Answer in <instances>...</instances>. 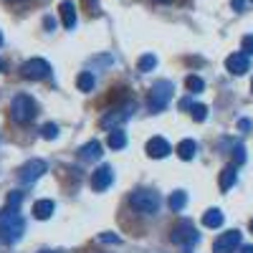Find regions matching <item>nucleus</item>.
<instances>
[{"mask_svg":"<svg viewBox=\"0 0 253 253\" xmlns=\"http://www.w3.org/2000/svg\"><path fill=\"white\" fill-rule=\"evenodd\" d=\"M23 230H26V223H23V218H20L18 208L8 205V208L0 210V241L15 243V241H20Z\"/></svg>","mask_w":253,"mask_h":253,"instance_id":"1","label":"nucleus"},{"mask_svg":"<svg viewBox=\"0 0 253 253\" xmlns=\"http://www.w3.org/2000/svg\"><path fill=\"white\" fill-rule=\"evenodd\" d=\"M36 117V101L28 94H18L10 101V119L15 124H28Z\"/></svg>","mask_w":253,"mask_h":253,"instance_id":"2","label":"nucleus"},{"mask_svg":"<svg viewBox=\"0 0 253 253\" xmlns=\"http://www.w3.org/2000/svg\"><path fill=\"white\" fill-rule=\"evenodd\" d=\"M170 99H172V81L162 79V81H157L155 86L150 89V96H147V107H150L152 112H162L167 104H170Z\"/></svg>","mask_w":253,"mask_h":253,"instance_id":"3","label":"nucleus"},{"mask_svg":"<svg viewBox=\"0 0 253 253\" xmlns=\"http://www.w3.org/2000/svg\"><path fill=\"white\" fill-rule=\"evenodd\" d=\"M129 205L134 210H139V213L152 215V213L160 210V195L152 193V190H134V193L129 195Z\"/></svg>","mask_w":253,"mask_h":253,"instance_id":"4","label":"nucleus"},{"mask_svg":"<svg viewBox=\"0 0 253 253\" xmlns=\"http://www.w3.org/2000/svg\"><path fill=\"white\" fill-rule=\"evenodd\" d=\"M132 109H134V104H124V107H117V109L107 112L99 119V126L101 129H117L119 124H124L126 119L132 117Z\"/></svg>","mask_w":253,"mask_h":253,"instance_id":"5","label":"nucleus"},{"mask_svg":"<svg viewBox=\"0 0 253 253\" xmlns=\"http://www.w3.org/2000/svg\"><path fill=\"white\" fill-rule=\"evenodd\" d=\"M20 74H23V79H28V81H41V79H46L51 74V63L43 61V58H31L20 66Z\"/></svg>","mask_w":253,"mask_h":253,"instance_id":"6","label":"nucleus"},{"mask_svg":"<svg viewBox=\"0 0 253 253\" xmlns=\"http://www.w3.org/2000/svg\"><path fill=\"white\" fill-rule=\"evenodd\" d=\"M172 243H177V246H195L198 243V230L193 228V223H187V220L177 223L172 228Z\"/></svg>","mask_w":253,"mask_h":253,"instance_id":"7","label":"nucleus"},{"mask_svg":"<svg viewBox=\"0 0 253 253\" xmlns=\"http://www.w3.org/2000/svg\"><path fill=\"white\" fill-rule=\"evenodd\" d=\"M43 172H46V162H43V160H28V162L18 170V180L28 185V182H36Z\"/></svg>","mask_w":253,"mask_h":253,"instance_id":"8","label":"nucleus"},{"mask_svg":"<svg viewBox=\"0 0 253 253\" xmlns=\"http://www.w3.org/2000/svg\"><path fill=\"white\" fill-rule=\"evenodd\" d=\"M241 246V233L238 230H228V233L218 236V241L213 243V253H233Z\"/></svg>","mask_w":253,"mask_h":253,"instance_id":"9","label":"nucleus"},{"mask_svg":"<svg viewBox=\"0 0 253 253\" xmlns=\"http://www.w3.org/2000/svg\"><path fill=\"white\" fill-rule=\"evenodd\" d=\"M144 152H147V157H152V160H165L172 150H170V144H167L165 137H152L150 142H147Z\"/></svg>","mask_w":253,"mask_h":253,"instance_id":"10","label":"nucleus"},{"mask_svg":"<svg viewBox=\"0 0 253 253\" xmlns=\"http://www.w3.org/2000/svg\"><path fill=\"white\" fill-rule=\"evenodd\" d=\"M225 69L233 74V76H243V74L251 69L248 53H230V56L225 58Z\"/></svg>","mask_w":253,"mask_h":253,"instance_id":"11","label":"nucleus"},{"mask_svg":"<svg viewBox=\"0 0 253 253\" xmlns=\"http://www.w3.org/2000/svg\"><path fill=\"white\" fill-rule=\"evenodd\" d=\"M114 180V172H112V167L109 165H101L96 167V172L91 175V187L96 190V193H101V190H107Z\"/></svg>","mask_w":253,"mask_h":253,"instance_id":"12","label":"nucleus"},{"mask_svg":"<svg viewBox=\"0 0 253 253\" xmlns=\"http://www.w3.org/2000/svg\"><path fill=\"white\" fill-rule=\"evenodd\" d=\"M104 152H101V142H96V139H91V142H86L79 150V157L84 160V162H94V160H99Z\"/></svg>","mask_w":253,"mask_h":253,"instance_id":"13","label":"nucleus"},{"mask_svg":"<svg viewBox=\"0 0 253 253\" xmlns=\"http://www.w3.org/2000/svg\"><path fill=\"white\" fill-rule=\"evenodd\" d=\"M58 13H61V23H63V28H76V8H74V3H69V0H63L61 3V8H58Z\"/></svg>","mask_w":253,"mask_h":253,"instance_id":"14","label":"nucleus"},{"mask_svg":"<svg viewBox=\"0 0 253 253\" xmlns=\"http://www.w3.org/2000/svg\"><path fill=\"white\" fill-rule=\"evenodd\" d=\"M53 215V203L51 200H38L33 205V218L36 220H48Z\"/></svg>","mask_w":253,"mask_h":253,"instance_id":"15","label":"nucleus"},{"mask_svg":"<svg viewBox=\"0 0 253 253\" xmlns=\"http://www.w3.org/2000/svg\"><path fill=\"white\" fill-rule=\"evenodd\" d=\"M236 177H238V172H236V165H228V167H223V172H220V190H223V193L236 185Z\"/></svg>","mask_w":253,"mask_h":253,"instance_id":"16","label":"nucleus"},{"mask_svg":"<svg viewBox=\"0 0 253 253\" xmlns=\"http://www.w3.org/2000/svg\"><path fill=\"white\" fill-rule=\"evenodd\" d=\"M203 225H205V228H220V225H223V213H220L218 208L205 210V215H203Z\"/></svg>","mask_w":253,"mask_h":253,"instance_id":"17","label":"nucleus"},{"mask_svg":"<svg viewBox=\"0 0 253 253\" xmlns=\"http://www.w3.org/2000/svg\"><path fill=\"white\" fill-rule=\"evenodd\" d=\"M195 152H198V144H195L193 139H182V142L177 144V157H180V160H193Z\"/></svg>","mask_w":253,"mask_h":253,"instance_id":"18","label":"nucleus"},{"mask_svg":"<svg viewBox=\"0 0 253 253\" xmlns=\"http://www.w3.org/2000/svg\"><path fill=\"white\" fill-rule=\"evenodd\" d=\"M94 84H96V79H94V74H91V71H81V74H79V79H76L79 91H91V89H94Z\"/></svg>","mask_w":253,"mask_h":253,"instance_id":"19","label":"nucleus"},{"mask_svg":"<svg viewBox=\"0 0 253 253\" xmlns=\"http://www.w3.org/2000/svg\"><path fill=\"white\" fill-rule=\"evenodd\" d=\"M155 66H157V56H152V53H144V56L137 61V71H142V74L152 71Z\"/></svg>","mask_w":253,"mask_h":253,"instance_id":"20","label":"nucleus"},{"mask_svg":"<svg viewBox=\"0 0 253 253\" xmlns=\"http://www.w3.org/2000/svg\"><path fill=\"white\" fill-rule=\"evenodd\" d=\"M185 86H187V91L198 94V91H203V89H205V81H203L200 76H187V79H185Z\"/></svg>","mask_w":253,"mask_h":253,"instance_id":"21","label":"nucleus"},{"mask_svg":"<svg viewBox=\"0 0 253 253\" xmlns=\"http://www.w3.org/2000/svg\"><path fill=\"white\" fill-rule=\"evenodd\" d=\"M185 203H187V195L182 193V190H177V193H172V195H170V208L175 210V213L185 208Z\"/></svg>","mask_w":253,"mask_h":253,"instance_id":"22","label":"nucleus"},{"mask_svg":"<svg viewBox=\"0 0 253 253\" xmlns=\"http://www.w3.org/2000/svg\"><path fill=\"white\" fill-rule=\"evenodd\" d=\"M124 144H126V137H124V132L114 129V132L109 134V147H112V150H122Z\"/></svg>","mask_w":253,"mask_h":253,"instance_id":"23","label":"nucleus"},{"mask_svg":"<svg viewBox=\"0 0 253 253\" xmlns=\"http://www.w3.org/2000/svg\"><path fill=\"white\" fill-rule=\"evenodd\" d=\"M41 137H43V139H56V137H58V126H56V124H43Z\"/></svg>","mask_w":253,"mask_h":253,"instance_id":"24","label":"nucleus"},{"mask_svg":"<svg viewBox=\"0 0 253 253\" xmlns=\"http://www.w3.org/2000/svg\"><path fill=\"white\" fill-rule=\"evenodd\" d=\"M205 117H208V107L205 104H195L193 107V119L195 122H205Z\"/></svg>","mask_w":253,"mask_h":253,"instance_id":"25","label":"nucleus"},{"mask_svg":"<svg viewBox=\"0 0 253 253\" xmlns=\"http://www.w3.org/2000/svg\"><path fill=\"white\" fill-rule=\"evenodd\" d=\"M243 162H246V147L238 144L233 150V165H243Z\"/></svg>","mask_w":253,"mask_h":253,"instance_id":"26","label":"nucleus"},{"mask_svg":"<svg viewBox=\"0 0 253 253\" xmlns=\"http://www.w3.org/2000/svg\"><path fill=\"white\" fill-rule=\"evenodd\" d=\"M20 200H23V193H18V190L8 195V205H15V208H18V205H20Z\"/></svg>","mask_w":253,"mask_h":253,"instance_id":"27","label":"nucleus"},{"mask_svg":"<svg viewBox=\"0 0 253 253\" xmlns=\"http://www.w3.org/2000/svg\"><path fill=\"white\" fill-rule=\"evenodd\" d=\"M243 51L253 56V36H243Z\"/></svg>","mask_w":253,"mask_h":253,"instance_id":"28","label":"nucleus"},{"mask_svg":"<svg viewBox=\"0 0 253 253\" xmlns=\"http://www.w3.org/2000/svg\"><path fill=\"white\" fill-rule=\"evenodd\" d=\"M99 241H104V243H119V238H117V236H112V233H101V236H99Z\"/></svg>","mask_w":253,"mask_h":253,"instance_id":"29","label":"nucleus"},{"mask_svg":"<svg viewBox=\"0 0 253 253\" xmlns=\"http://www.w3.org/2000/svg\"><path fill=\"white\" fill-rule=\"evenodd\" d=\"M238 129L248 132V129H251V122H248V119H241V122H238Z\"/></svg>","mask_w":253,"mask_h":253,"instance_id":"30","label":"nucleus"},{"mask_svg":"<svg viewBox=\"0 0 253 253\" xmlns=\"http://www.w3.org/2000/svg\"><path fill=\"white\" fill-rule=\"evenodd\" d=\"M233 8H236V10H241V8H243V0H233Z\"/></svg>","mask_w":253,"mask_h":253,"instance_id":"31","label":"nucleus"},{"mask_svg":"<svg viewBox=\"0 0 253 253\" xmlns=\"http://www.w3.org/2000/svg\"><path fill=\"white\" fill-rule=\"evenodd\" d=\"M241 253H253V246H243V251Z\"/></svg>","mask_w":253,"mask_h":253,"instance_id":"32","label":"nucleus"},{"mask_svg":"<svg viewBox=\"0 0 253 253\" xmlns=\"http://www.w3.org/2000/svg\"><path fill=\"white\" fill-rule=\"evenodd\" d=\"M251 233H253V220H251Z\"/></svg>","mask_w":253,"mask_h":253,"instance_id":"33","label":"nucleus"},{"mask_svg":"<svg viewBox=\"0 0 253 253\" xmlns=\"http://www.w3.org/2000/svg\"><path fill=\"white\" fill-rule=\"evenodd\" d=\"M0 43H3V33H0Z\"/></svg>","mask_w":253,"mask_h":253,"instance_id":"34","label":"nucleus"},{"mask_svg":"<svg viewBox=\"0 0 253 253\" xmlns=\"http://www.w3.org/2000/svg\"><path fill=\"white\" fill-rule=\"evenodd\" d=\"M0 71H3V61H0Z\"/></svg>","mask_w":253,"mask_h":253,"instance_id":"35","label":"nucleus"},{"mask_svg":"<svg viewBox=\"0 0 253 253\" xmlns=\"http://www.w3.org/2000/svg\"><path fill=\"white\" fill-rule=\"evenodd\" d=\"M157 3H167V0H157Z\"/></svg>","mask_w":253,"mask_h":253,"instance_id":"36","label":"nucleus"},{"mask_svg":"<svg viewBox=\"0 0 253 253\" xmlns=\"http://www.w3.org/2000/svg\"><path fill=\"white\" fill-rule=\"evenodd\" d=\"M10 3H18V0H10Z\"/></svg>","mask_w":253,"mask_h":253,"instance_id":"37","label":"nucleus"},{"mask_svg":"<svg viewBox=\"0 0 253 253\" xmlns=\"http://www.w3.org/2000/svg\"><path fill=\"white\" fill-rule=\"evenodd\" d=\"M251 89H253V84H251Z\"/></svg>","mask_w":253,"mask_h":253,"instance_id":"38","label":"nucleus"},{"mask_svg":"<svg viewBox=\"0 0 253 253\" xmlns=\"http://www.w3.org/2000/svg\"><path fill=\"white\" fill-rule=\"evenodd\" d=\"M43 253H48V251H43Z\"/></svg>","mask_w":253,"mask_h":253,"instance_id":"39","label":"nucleus"}]
</instances>
